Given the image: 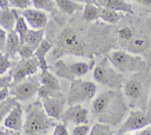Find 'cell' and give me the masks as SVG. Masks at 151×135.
<instances>
[{"label":"cell","instance_id":"20","mask_svg":"<svg viewBox=\"0 0 151 135\" xmlns=\"http://www.w3.org/2000/svg\"><path fill=\"white\" fill-rule=\"evenodd\" d=\"M44 30H29L24 38V44L33 48L35 51L43 40Z\"/></svg>","mask_w":151,"mask_h":135},{"label":"cell","instance_id":"19","mask_svg":"<svg viewBox=\"0 0 151 135\" xmlns=\"http://www.w3.org/2000/svg\"><path fill=\"white\" fill-rule=\"evenodd\" d=\"M20 38L18 33L15 30L9 31L6 40V45H5V53L7 56H14L17 53V50L19 48Z\"/></svg>","mask_w":151,"mask_h":135},{"label":"cell","instance_id":"3","mask_svg":"<svg viewBox=\"0 0 151 135\" xmlns=\"http://www.w3.org/2000/svg\"><path fill=\"white\" fill-rule=\"evenodd\" d=\"M110 63L122 72H137L146 69V63L140 56L124 51H114L108 55Z\"/></svg>","mask_w":151,"mask_h":135},{"label":"cell","instance_id":"25","mask_svg":"<svg viewBox=\"0 0 151 135\" xmlns=\"http://www.w3.org/2000/svg\"><path fill=\"white\" fill-rule=\"evenodd\" d=\"M15 30L19 36L20 43L21 45L24 44V38H25L26 34L28 32L29 29L27 27V23L26 22L25 19L22 16H19L17 14V22L15 25Z\"/></svg>","mask_w":151,"mask_h":135},{"label":"cell","instance_id":"47","mask_svg":"<svg viewBox=\"0 0 151 135\" xmlns=\"http://www.w3.org/2000/svg\"><path fill=\"white\" fill-rule=\"evenodd\" d=\"M150 105H151V99H150Z\"/></svg>","mask_w":151,"mask_h":135},{"label":"cell","instance_id":"15","mask_svg":"<svg viewBox=\"0 0 151 135\" xmlns=\"http://www.w3.org/2000/svg\"><path fill=\"white\" fill-rule=\"evenodd\" d=\"M96 2L97 5L101 8L133 14L131 5L127 3L124 0H96Z\"/></svg>","mask_w":151,"mask_h":135},{"label":"cell","instance_id":"32","mask_svg":"<svg viewBox=\"0 0 151 135\" xmlns=\"http://www.w3.org/2000/svg\"><path fill=\"white\" fill-rule=\"evenodd\" d=\"M9 2L10 5L22 10H25L31 5L32 0H9Z\"/></svg>","mask_w":151,"mask_h":135},{"label":"cell","instance_id":"5","mask_svg":"<svg viewBox=\"0 0 151 135\" xmlns=\"http://www.w3.org/2000/svg\"><path fill=\"white\" fill-rule=\"evenodd\" d=\"M149 126H151V111L140 110L132 111L120 129V132L124 133L141 130Z\"/></svg>","mask_w":151,"mask_h":135},{"label":"cell","instance_id":"4","mask_svg":"<svg viewBox=\"0 0 151 135\" xmlns=\"http://www.w3.org/2000/svg\"><path fill=\"white\" fill-rule=\"evenodd\" d=\"M96 85L90 81L73 79L70 88L68 103L73 105L92 100L96 92Z\"/></svg>","mask_w":151,"mask_h":135},{"label":"cell","instance_id":"35","mask_svg":"<svg viewBox=\"0 0 151 135\" xmlns=\"http://www.w3.org/2000/svg\"><path fill=\"white\" fill-rule=\"evenodd\" d=\"M53 92V91H52L50 88H47V87L42 85L41 86H40V88H39V89H38L37 91L38 95L40 96V97H41L42 100L52 96V93Z\"/></svg>","mask_w":151,"mask_h":135},{"label":"cell","instance_id":"9","mask_svg":"<svg viewBox=\"0 0 151 135\" xmlns=\"http://www.w3.org/2000/svg\"><path fill=\"white\" fill-rule=\"evenodd\" d=\"M94 79L98 82L113 88H118L122 85V79L119 74H117L113 70L107 69L103 65H98L93 71Z\"/></svg>","mask_w":151,"mask_h":135},{"label":"cell","instance_id":"8","mask_svg":"<svg viewBox=\"0 0 151 135\" xmlns=\"http://www.w3.org/2000/svg\"><path fill=\"white\" fill-rule=\"evenodd\" d=\"M40 86V83L36 80L25 81L13 87L10 91V94L17 100L27 101L37 93Z\"/></svg>","mask_w":151,"mask_h":135},{"label":"cell","instance_id":"18","mask_svg":"<svg viewBox=\"0 0 151 135\" xmlns=\"http://www.w3.org/2000/svg\"><path fill=\"white\" fill-rule=\"evenodd\" d=\"M17 12L15 10H1L0 11V25L6 30H14L17 22Z\"/></svg>","mask_w":151,"mask_h":135},{"label":"cell","instance_id":"37","mask_svg":"<svg viewBox=\"0 0 151 135\" xmlns=\"http://www.w3.org/2000/svg\"><path fill=\"white\" fill-rule=\"evenodd\" d=\"M12 80V77L10 74L8 76L0 77V89L9 88L11 85V81Z\"/></svg>","mask_w":151,"mask_h":135},{"label":"cell","instance_id":"33","mask_svg":"<svg viewBox=\"0 0 151 135\" xmlns=\"http://www.w3.org/2000/svg\"><path fill=\"white\" fill-rule=\"evenodd\" d=\"M10 66L11 62L8 59V56L3 55L2 57H0V76L5 74Z\"/></svg>","mask_w":151,"mask_h":135},{"label":"cell","instance_id":"10","mask_svg":"<svg viewBox=\"0 0 151 135\" xmlns=\"http://www.w3.org/2000/svg\"><path fill=\"white\" fill-rule=\"evenodd\" d=\"M22 17L33 30H41L47 22V15L45 11L36 8L23 10Z\"/></svg>","mask_w":151,"mask_h":135},{"label":"cell","instance_id":"2","mask_svg":"<svg viewBox=\"0 0 151 135\" xmlns=\"http://www.w3.org/2000/svg\"><path fill=\"white\" fill-rule=\"evenodd\" d=\"M57 123L47 115L41 103L35 102L26 108V120L22 130L24 135H47Z\"/></svg>","mask_w":151,"mask_h":135},{"label":"cell","instance_id":"39","mask_svg":"<svg viewBox=\"0 0 151 135\" xmlns=\"http://www.w3.org/2000/svg\"><path fill=\"white\" fill-rule=\"evenodd\" d=\"M10 95V90L8 88L0 89V102L8 98Z\"/></svg>","mask_w":151,"mask_h":135},{"label":"cell","instance_id":"44","mask_svg":"<svg viewBox=\"0 0 151 135\" xmlns=\"http://www.w3.org/2000/svg\"><path fill=\"white\" fill-rule=\"evenodd\" d=\"M81 2H84L85 4H93V5H97L96 0H78Z\"/></svg>","mask_w":151,"mask_h":135},{"label":"cell","instance_id":"14","mask_svg":"<svg viewBox=\"0 0 151 135\" xmlns=\"http://www.w3.org/2000/svg\"><path fill=\"white\" fill-rule=\"evenodd\" d=\"M60 45L66 50L79 51L82 49V44L74 32L68 30L64 32L60 39Z\"/></svg>","mask_w":151,"mask_h":135},{"label":"cell","instance_id":"40","mask_svg":"<svg viewBox=\"0 0 151 135\" xmlns=\"http://www.w3.org/2000/svg\"><path fill=\"white\" fill-rule=\"evenodd\" d=\"M0 135H21V132L15 131L9 129V130H4L0 129Z\"/></svg>","mask_w":151,"mask_h":135},{"label":"cell","instance_id":"27","mask_svg":"<svg viewBox=\"0 0 151 135\" xmlns=\"http://www.w3.org/2000/svg\"><path fill=\"white\" fill-rule=\"evenodd\" d=\"M99 15V7L93 4H85L84 6L83 17L87 21L97 19Z\"/></svg>","mask_w":151,"mask_h":135},{"label":"cell","instance_id":"29","mask_svg":"<svg viewBox=\"0 0 151 135\" xmlns=\"http://www.w3.org/2000/svg\"><path fill=\"white\" fill-rule=\"evenodd\" d=\"M89 135H113V131L110 129V126L99 123L93 126Z\"/></svg>","mask_w":151,"mask_h":135},{"label":"cell","instance_id":"17","mask_svg":"<svg viewBox=\"0 0 151 135\" xmlns=\"http://www.w3.org/2000/svg\"><path fill=\"white\" fill-rule=\"evenodd\" d=\"M51 47V43H49L47 40H43L42 43H40V45L38 46V48L35 51L34 56L37 59L41 70L48 69V66H47V62H46L45 56L46 54L48 53L49 51L50 50Z\"/></svg>","mask_w":151,"mask_h":135},{"label":"cell","instance_id":"24","mask_svg":"<svg viewBox=\"0 0 151 135\" xmlns=\"http://www.w3.org/2000/svg\"><path fill=\"white\" fill-rule=\"evenodd\" d=\"M121 17V14L118 13V11L99 7V18H101L106 22L110 23V24H116L119 21Z\"/></svg>","mask_w":151,"mask_h":135},{"label":"cell","instance_id":"28","mask_svg":"<svg viewBox=\"0 0 151 135\" xmlns=\"http://www.w3.org/2000/svg\"><path fill=\"white\" fill-rule=\"evenodd\" d=\"M32 3L36 9L43 11L51 12L55 8L54 0H32Z\"/></svg>","mask_w":151,"mask_h":135},{"label":"cell","instance_id":"42","mask_svg":"<svg viewBox=\"0 0 151 135\" xmlns=\"http://www.w3.org/2000/svg\"><path fill=\"white\" fill-rule=\"evenodd\" d=\"M137 135H151V126L149 127H147L146 129H144L143 130L140 131Z\"/></svg>","mask_w":151,"mask_h":135},{"label":"cell","instance_id":"38","mask_svg":"<svg viewBox=\"0 0 151 135\" xmlns=\"http://www.w3.org/2000/svg\"><path fill=\"white\" fill-rule=\"evenodd\" d=\"M7 34L6 32L0 27V51H5Z\"/></svg>","mask_w":151,"mask_h":135},{"label":"cell","instance_id":"7","mask_svg":"<svg viewBox=\"0 0 151 135\" xmlns=\"http://www.w3.org/2000/svg\"><path fill=\"white\" fill-rule=\"evenodd\" d=\"M55 69L59 76L73 81L76 77H82L86 74L91 69V66L86 62H75L70 65L57 63L55 65Z\"/></svg>","mask_w":151,"mask_h":135},{"label":"cell","instance_id":"43","mask_svg":"<svg viewBox=\"0 0 151 135\" xmlns=\"http://www.w3.org/2000/svg\"><path fill=\"white\" fill-rule=\"evenodd\" d=\"M136 1L139 3L142 4V5H145V6H151V0H136Z\"/></svg>","mask_w":151,"mask_h":135},{"label":"cell","instance_id":"36","mask_svg":"<svg viewBox=\"0 0 151 135\" xmlns=\"http://www.w3.org/2000/svg\"><path fill=\"white\" fill-rule=\"evenodd\" d=\"M53 135H69L68 130H67L66 126L64 123H57L55 126Z\"/></svg>","mask_w":151,"mask_h":135},{"label":"cell","instance_id":"6","mask_svg":"<svg viewBox=\"0 0 151 135\" xmlns=\"http://www.w3.org/2000/svg\"><path fill=\"white\" fill-rule=\"evenodd\" d=\"M39 67L40 64L35 56L29 59H22L10 72V75L14 82H20L27 77L36 74Z\"/></svg>","mask_w":151,"mask_h":135},{"label":"cell","instance_id":"26","mask_svg":"<svg viewBox=\"0 0 151 135\" xmlns=\"http://www.w3.org/2000/svg\"><path fill=\"white\" fill-rule=\"evenodd\" d=\"M17 103L18 102H17V99L12 96L8 97L5 100L0 102V123L2 122V120L7 114H9L10 111Z\"/></svg>","mask_w":151,"mask_h":135},{"label":"cell","instance_id":"11","mask_svg":"<svg viewBox=\"0 0 151 135\" xmlns=\"http://www.w3.org/2000/svg\"><path fill=\"white\" fill-rule=\"evenodd\" d=\"M62 119L65 122L70 121L77 126L86 125L89 122L88 111L79 104L73 105L63 113Z\"/></svg>","mask_w":151,"mask_h":135},{"label":"cell","instance_id":"21","mask_svg":"<svg viewBox=\"0 0 151 135\" xmlns=\"http://www.w3.org/2000/svg\"><path fill=\"white\" fill-rule=\"evenodd\" d=\"M124 93L128 98L137 100L142 94V88L140 82L136 79L127 81L124 87Z\"/></svg>","mask_w":151,"mask_h":135},{"label":"cell","instance_id":"30","mask_svg":"<svg viewBox=\"0 0 151 135\" xmlns=\"http://www.w3.org/2000/svg\"><path fill=\"white\" fill-rule=\"evenodd\" d=\"M35 50L30 46L26 44L20 45L19 48L17 50V53L20 55L22 59H29L34 56Z\"/></svg>","mask_w":151,"mask_h":135},{"label":"cell","instance_id":"12","mask_svg":"<svg viewBox=\"0 0 151 135\" xmlns=\"http://www.w3.org/2000/svg\"><path fill=\"white\" fill-rule=\"evenodd\" d=\"M4 126L7 129L15 131H22V108L19 103L14 105L8 116L5 117Z\"/></svg>","mask_w":151,"mask_h":135},{"label":"cell","instance_id":"23","mask_svg":"<svg viewBox=\"0 0 151 135\" xmlns=\"http://www.w3.org/2000/svg\"><path fill=\"white\" fill-rule=\"evenodd\" d=\"M55 3L64 13L73 14L76 11H79L84 8V6L78 2H74L73 0H54Z\"/></svg>","mask_w":151,"mask_h":135},{"label":"cell","instance_id":"31","mask_svg":"<svg viewBox=\"0 0 151 135\" xmlns=\"http://www.w3.org/2000/svg\"><path fill=\"white\" fill-rule=\"evenodd\" d=\"M119 37L123 41H127L130 40L132 37L133 36V32L131 27H128V26H125L119 30Z\"/></svg>","mask_w":151,"mask_h":135},{"label":"cell","instance_id":"1","mask_svg":"<svg viewBox=\"0 0 151 135\" xmlns=\"http://www.w3.org/2000/svg\"><path fill=\"white\" fill-rule=\"evenodd\" d=\"M127 111L123 96L113 90L104 91L96 97L92 105L93 116L99 123L108 126H116Z\"/></svg>","mask_w":151,"mask_h":135},{"label":"cell","instance_id":"45","mask_svg":"<svg viewBox=\"0 0 151 135\" xmlns=\"http://www.w3.org/2000/svg\"><path fill=\"white\" fill-rule=\"evenodd\" d=\"M124 135H133V134H131L128 133V132H126V133L124 134Z\"/></svg>","mask_w":151,"mask_h":135},{"label":"cell","instance_id":"46","mask_svg":"<svg viewBox=\"0 0 151 135\" xmlns=\"http://www.w3.org/2000/svg\"><path fill=\"white\" fill-rule=\"evenodd\" d=\"M3 56V54H2V53L1 51H0V57H2V56Z\"/></svg>","mask_w":151,"mask_h":135},{"label":"cell","instance_id":"16","mask_svg":"<svg viewBox=\"0 0 151 135\" xmlns=\"http://www.w3.org/2000/svg\"><path fill=\"white\" fill-rule=\"evenodd\" d=\"M148 41L143 36H133L125 42L126 51L130 53L136 54L143 52L147 48Z\"/></svg>","mask_w":151,"mask_h":135},{"label":"cell","instance_id":"13","mask_svg":"<svg viewBox=\"0 0 151 135\" xmlns=\"http://www.w3.org/2000/svg\"><path fill=\"white\" fill-rule=\"evenodd\" d=\"M42 105L49 117L54 120L62 119L64 108L63 101L50 96L42 99Z\"/></svg>","mask_w":151,"mask_h":135},{"label":"cell","instance_id":"41","mask_svg":"<svg viewBox=\"0 0 151 135\" xmlns=\"http://www.w3.org/2000/svg\"><path fill=\"white\" fill-rule=\"evenodd\" d=\"M0 8L1 10L10 9L9 0H0Z\"/></svg>","mask_w":151,"mask_h":135},{"label":"cell","instance_id":"22","mask_svg":"<svg viewBox=\"0 0 151 135\" xmlns=\"http://www.w3.org/2000/svg\"><path fill=\"white\" fill-rule=\"evenodd\" d=\"M40 82L42 85L50 88L53 91H58L60 89L59 80L49 71L48 69L42 70Z\"/></svg>","mask_w":151,"mask_h":135},{"label":"cell","instance_id":"34","mask_svg":"<svg viewBox=\"0 0 151 135\" xmlns=\"http://www.w3.org/2000/svg\"><path fill=\"white\" fill-rule=\"evenodd\" d=\"M90 128L87 125H79L76 126L73 130L72 135H88Z\"/></svg>","mask_w":151,"mask_h":135}]
</instances>
